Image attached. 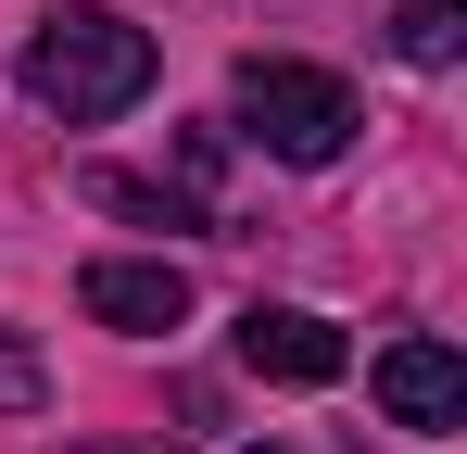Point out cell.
<instances>
[{
    "instance_id": "obj_6",
    "label": "cell",
    "mask_w": 467,
    "mask_h": 454,
    "mask_svg": "<svg viewBox=\"0 0 467 454\" xmlns=\"http://www.w3.org/2000/svg\"><path fill=\"white\" fill-rule=\"evenodd\" d=\"M88 202H101V215H127V227H215L190 190H152V177H127V164H88Z\"/></svg>"
},
{
    "instance_id": "obj_2",
    "label": "cell",
    "mask_w": 467,
    "mask_h": 454,
    "mask_svg": "<svg viewBox=\"0 0 467 454\" xmlns=\"http://www.w3.org/2000/svg\"><path fill=\"white\" fill-rule=\"evenodd\" d=\"M228 101H240V139L265 151V164H341L354 151V88L328 64H291V51H253V64L228 76Z\"/></svg>"
},
{
    "instance_id": "obj_9",
    "label": "cell",
    "mask_w": 467,
    "mask_h": 454,
    "mask_svg": "<svg viewBox=\"0 0 467 454\" xmlns=\"http://www.w3.org/2000/svg\"><path fill=\"white\" fill-rule=\"evenodd\" d=\"M77 454H177V442H77Z\"/></svg>"
},
{
    "instance_id": "obj_5",
    "label": "cell",
    "mask_w": 467,
    "mask_h": 454,
    "mask_svg": "<svg viewBox=\"0 0 467 454\" xmlns=\"http://www.w3.org/2000/svg\"><path fill=\"white\" fill-rule=\"evenodd\" d=\"M240 366L278 378V391H328L354 354H341V328H328V315H304V303H253V315H240Z\"/></svg>"
},
{
    "instance_id": "obj_3",
    "label": "cell",
    "mask_w": 467,
    "mask_h": 454,
    "mask_svg": "<svg viewBox=\"0 0 467 454\" xmlns=\"http://www.w3.org/2000/svg\"><path fill=\"white\" fill-rule=\"evenodd\" d=\"M367 391H379V417H391V429H417V442H455V429H467V366H455V341H430V328L379 341Z\"/></svg>"
},
{
    "instance_id": "obj_7",
    "label": "cell",
    "mask_w": 467,
    "mask_h": 454,
    "mask_svg": "<svg viewBox=\"0 0 467 454\" xmlns=\"http://www.w3.org/2000/svg\"><path fill=\"white\" fill-rule=\"evenodd\" d=\"M391 51L442 76V64L467 51V0H391Z\"/></svg>"
},
{
    "instance_id": "obj_4",
    "label": "cell",
    "mask_w": 467,
    "mask_h": 454,
    "mask_svg": "<svg viewBox=\"0 0 467 454\" xmlns=\"http://www.w3.org/2000/svg\"><path fill=\"white\" fill-rule=\"evenodd\" d=\"M77 303L101 328H127V341H152V328H190V265H164V253H101L77 278Z\"/></svg>"
},
{
    "instance_id": "obj_10",
    "label": "cell",
    "mask_w": 467,
    "mask_h": 454,
    "mask_svg": "<svg viewBox=\"0 0 467 454\" xmlns=\"http://www.w3.org/2000/svg\"><path fill=\"white\" fill-rule=\"evenodd\" d=\"M253 454H278V442H253Z\"/></svg>"
},
{
    "instance_id": "obj_1",
    "label": "cell",
    "mask_w": 467,
    "mask_h": 454,
    "mask_svg": "<svg viewBox=\"0 0 467 454\" xmlns=\"http://www.w3.org/2000/svg\"><path fill=\"white\" fill-rule=\"evenodd\" d=\"M26 101L38 114H64V127H101V114H127L140 88L164 76L152 26H127L114 0H64V13H38V38H26Z\"/></svg>"
},
{
    "instance_id": "obj_8",
    "label": "cell",
    "mask_w": 467,
    "mask_h": 454,
    "mask_svg": "<svg viewBox=\"0 0 467 454\" xmlns=\"http://www.w3.org/2000/svg\"><path fill=\"white\" fill-rule=\"evenodd\" d=\"M38 404H51V366H38V354L0 328V417H38Z\"/></svg>"
}]
</instances>
